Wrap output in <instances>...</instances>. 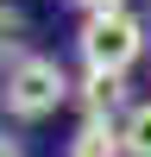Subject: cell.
<instances>
[{
  "label": "cell",
  "mask_w": 151,
  "mask_h": 157,
  "mask_svg": "<svg viewBox=\"0 0 151 157\" xmlns=\"http://www.w3.org/2000/svg\"><path fill=\"white\" fill-rule=\"evenodd\" d=\"M19 6H0V50H13V44H19V38H13V32H19Z\"/></svg>",
  "instance_id": "8992f818"
},
{
  "label": "cell",
  "mask_w": 151,
  "mask_h": 157,
  "mask_svg": "<svg viewBox=\"0 0 151 157\" xmlns=\"http://www.w3.org/2000/svg\"><path fill=\"white\" fill-rule=\"evenodd\" d=\"M0 157H19V145H13V138H0Z\"/></svg>",
  "instance_id": "ba28073f"
},
{
  "label": "cell",
  "mask_w": 151,
  "mask_h": 157,
  "mask_svg": "<svg viewBox=\"0 0 151 157\" xmlns=\"http://www.w3.org/2000/svg\"><path fill=\"white\" fill-rule=\"evenodd\" d=\"M76 6H82V13H120L126 0H76Z\"/></svg>",
  "instance_id": "52a82bcc"
},
{
  "label": "cell",
  "mask_w": 151,
  "mask_h": 157,
  "mask_svg": "<svg viewBox=\"0 0 151 157\" xmlns=\"http://www.w3.org/2000/svg\"><path fill=\"white\" fill-rule=\"evenodd\" d=\"M76 44H82V63L88 69H132L138 63V50H145V19L138 13H88L82 19V32H76Z\"/></svg>",
  "instance_id": "6da1fadb"
},
{
  "label": "cell",
  "mask_w": 151,
  "mask_h": 157,
  "mask_svg": "<svg viewBox=\"0 0 151 157\" xmlns=\"http://www.w3.org/2000/svg\"><path fill=\"white\" fill-rule=\"evenodd\" d=\"M69 157H126V138L113 120H82V132L69 138Z\"/></svg>",
  "instance_id": "277c9868"
},
{
  "label": "cell",
  "mask_w": 151,
  "mask_h": 157,
  "mask_svg": "<svg viewBox=\"0 0 151 157\" xmlns=\"http://www.w3.org/2000/svg\"><path fill=\"white\" fill-rule=\"evenodd\" d=\"M120 138H126V157H151V101H138L120 120Z\"/></svg>",
  "instance_id": "5b68a950"
},
{
  "label": "cell",
  "mask_w": 151,
  "mask_h": 157,
  "mask_svg": "<svg viewBox=\"0 0 151 157\" xmlns=\"http://www.w3.org/2000/svg\"><path fill=\"white\" fill-rule=\"evenodd\" d=\"M69 94L76 88H69V75H63L57 57H13V69H6V113L13 120H44Z\"/></svg>",
  "instance_id": "7a4b0ae2"
},
{
  "label": "cell",
  "mask_w": 151,
  "mask_h": 157,
  "mask_svg": "<svg viewBox=\"0 0 151 157\" xmlns=\"http://www.w3.org/2000/svg\"><path fill=\"white\" fill-rule=\"evenodd\" d=\"M76 101H82L88 120H113V113L126 107V75L120 69H88L82 88H76Z\"/></svg>",
  "instance_id": "3957f363"
}]
</instances>
